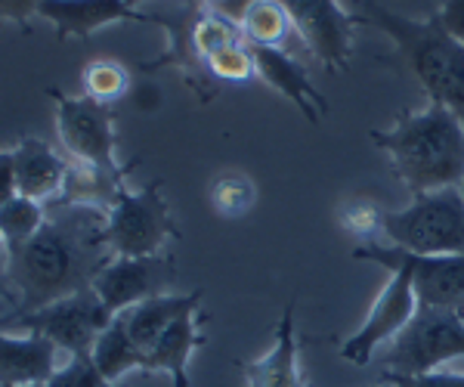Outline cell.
Returning a JSON list of instances; mask_svg holds the SVG:
<instances>
[{
    "label": "cell",
    "mask_w": 464,
    "mask_h": 387,
    "mask_svg": "<svg viewBox=\"0 0 464 387\" xmlns=\"http://www.w3.org/2000/svg\"><path fill=\"white\" fill-rule=\"evenodd\" d=\"M301 34L304 47L310 50L325 72H338L350 63L353 50V13H343L338 0H282Z\"/></svg>",
    "instance_id": "7c38bea8"
},
{
    "label": "cell",
    "mask_w": 464,
    "mask_h": 387,
    "mask_svg": "<svg viewBox=\"0 0 464 387\" xmlns=\"http://www.w3.org/2000/svg\"><path fill=\"white\" fill-rule=\"evenodd\" d=\"M106 233L115 257H152L164 245L177 239L179 229L170 205L161 192V180L146 183L143 189H118L106 208Z\"/></svg>",
    "instance_id": "8992f818"
},
{
    "label": "cell",
    "mask_w": 464,
    "mask_h": 387,
    "mask_svg": "<svg viewBox=\"0 0 464 387\" xmlns=\"http://www.w3.org/2000/svg\"><path fill=\"white\" fill-rule=\"evenodd\" d=\"M375 387H393V384H387V382H381V384H375Z\"/></svg>",
    "instance_id": "e575fe53"
},
{
    "label": "cell",
    "mask_w": 464,
    "mask_h": 387,
    "mask_svg": "<svg viewBox=\"0 0 464 387\" xmlns=\"http://www.w3.org/2000/svg\"><path fill=\"white\" fill-rule=\"evenodd\" d=\"M461 192H464V183H461Z\"/></svg>",
    "instance_id": "74e56055"
},
{
    "label": "cell",
    "mask_w": 464,
    "mask_h": 387,
    "mask_svg": "<svg viewBox=\"0 0 464 387\" xmlns=\"http://www.w3.org/2000/svg\"><path fill=\"white\" fill-rule=\"evenodd\" d=\"M372 140L411 196L464 183V121L449 106L428 102L402 111L393 128L372 131Z\"/></svg>",
    "instance_id": "7a4b0ae2"
},
{
    "label": "cell",
    "mask_w": 464,
    "mask_h": 387,
    "mask_svg": "<svg viewBox=\"0 0 464 387\" xmlns=\"http://www.w3.org/2000/svg\"><path fill=\"white\" fill-rule=\"evenodd\" d=\"M47 223V205L34 202L25 196H13L0 202V239H4V255H13L28 239L41 233Z\"/></svg>",
    "instance_id": "603a6c76"
},
{
    "label": "cell",
    "mask_w": 464,
    "mask_h": 387,
    "mask_svg": "<svg viewBox=\"0 0 464 387\" xmlns=\"http://www.w3.org/2000/svg\"><path fill=\"white\" fill-rule=\"evenodd\" d=\"M205 344L201 334V307L179 314L146 351V372H164L174 387H189L192 353Z\"/></svg>",
    "instance_id": "ac0fdd59"
},
{
    "label": "cell",
    "mask_w": 464,
    "mask_h": 387,
    "mask_svg": "<svg viewBox=\"0 0 464 387\" xmlns=\"http://www.w3.org/2000/svg\"><path fill=\"white\" fill-rule=\"evenodd\" d=\"M16 196V177H13V165L4 152H0V202Z\"/></svg>",
    "instance_id": "d6a6232c"
},
{
    "label": "cell",
    "mask_w": 464,
    "mask_h": 387,
    "mask_svg": "<svg viewBox=\"0 0 464 387\" xmlns=\"http://www.w3.org/2000/svg\"><path fill=\"white\" fill-rule=\"evenodd\" d=\"M242 378L245 387H306L291 304L282 314L279 325H276V344L257 360L242 363Z\"/></svg>",
    "instance_id": "e0dca14e"
},
{
    "label": "cell",
    "mask_w": 464,
    "mask_h": 387,
    "mask_svg": "<svg viewBox=\"0 0 464 387\" xmlns=\"http://www.w3.org/2000/svg\"><path fill=\"white\" fill-rule=\"evenodd\" d=\"M384 239L415 255L464 257V192L461 186L415 196L402 211L384 214Z\"/></svg>",
    "instance_id": "277c9868"
},
{
    "label": "cell",
    "mask_w": 464,
    "mask_h": 387,
    "mask_svg": "<svg viewBox=\"0 0 464 387\" xmlns=\"http://www.w3.org/2000/svg\"><path fill=\"white\" fill-rule=\"evenodd\" d=\"M238 28H242L245 44H251V47L285 50L295 22H291V13L282 0H254Z\"/></svg>",
    "instance_id": "44dd1931"
},
{
    "label": "cell",
    "mask_w": 464,
    "mask_h": 387,
    "mask_svg": "<svg viewBox=\"0 0 464 387\" xmlns=\"http://www.w3.org/2000/svg\"><path fill=\"white\" fill-rule=\"evenodd\" d=\"M254 65H257V78L266 81L273 91H279L288 102H295L297 111L310 124H319L328 115V102L316 87H313L310 74L304 72V65L285 50L276 47H251Z\"/></svg>",
    "instance_id": "2e32d148"
},
{
    "label": "cell",
    "mask_w": 464,
    "mask_h": 387,
    "mask_svg": "<svg viewBox=\"0 0 464 387\" xmlns=\"http://www.w3.org/2000/svg\"><path fill=\"white\" fill-rule=\"evenodd\" d=\"M47 387H130V384L109 382V378L93 366L90 356H72V360L63 363V369L56 372L53 382Z\"/></svg>",
    "instance_id": "83f0119b"
},
{
    "label": "cell",
    "mask_w": 464,
    "mask_h": 387,
    "mask_svg": "<svg viewBox=\"0 0 464 387\" xmlns=\"http://www.w3.org/2000/svg\"><path fill=\"white\" fill-rule=\"evenodd\" d=\"M381 382L393 384V387H464V372H424V375H391L384 372Z\"/></svg>",
    "instance_id": "f1b7e54d"
},
{
    "label": "cell",
    "mask_w": 464,
    "mask_h": 387,
    "mask_svg": "<svg viewBox=\"0 0 464 387\" xmlns=\"http://www.w3.org/2000/svg\"><path fill=\"white\" fill-rule=\"evenodd\" d=\"M115 314L102 304L96 288H84L78 295L59 297L34 314L6 319V332H34L50 338L65 356H90L100 341V334L109 329Z\"/></svg>",
    "instance_id": "ba28073f"
},
{
    "label": "cell",
    "mask_w": 464,
    "mask_h": 387,
    "mask_svg": "<svg viewBox=\"0 0 464 387\" xmlns=\"http://www.w3.org/2000/svg\"><path fill=\"white\" fill-rule=\"evenodd\" d=\"M37 16L56 28L59 41H84L115 22H143V13L133 10L127 0H41Z\"/></svg>",
    "instance_id": "9a60e30c"
},
{
    "label": "cell",
    "mask_w": 464,
    "mask_h": 387,
    "mask_svg": "<svg viewBox=\"0 0 464 387\" xmlns=\"http://www.w3.org/2000/svg\"><path fill=\"white\" fill-rule=\"evenodd\" d=\"M192 307H201V292H189V295L168 292L159 297H149V301L137 304V307L124 310V314H118V316L124 319L127 334H130L133 344L146 356L149 344H152L179 314H186V310H192Z\"/></svg>",
    "instance_id": "d6986e66"
},
{
    "label": "cell",
    "mask_w": 464,
    "mask_h": 387,
    "mask_svg": "<svg viewBox=\"0 0 464 387\" xmlns=\"http://www.w3.org/2000/svg\"><path fill=\"white\" fill-rule=\"evenodd\" d=\"M208 74H214L217 81H227V84H245L257 74V65H254V53L251 44L236 41L229 47H223L220 53H214L208 59Z\"/></svg>",
    "instance_id": "484cf974"
},
{
    "label": "cell",
    "mask_w": 464,
    "mask_h": 387,
    "mask_svg": "<svg viewBox=\"0 0 464 387\" xmlns=\"http://www.w3.org/2000/svg\"><path fill=\"white\" fill-rule=\"evenodd\" d=\"M356 260L381 264L387 273L402 266L411 273L418 307H461L464 304V257L461 255H415L387 242H365L353 248Z\"/></svg>",
    "instance_id": "9c48e42d"
},
{
    "label": "cell",
    "mask_w": 464,
    "mask_h": 387,
    "mask_svg": "<svg viewBox=\"0 0 464 387\" xmlns=\"http://www.w3.org/2000/svg\"><path fill=\"white\" fill-rule=\"evenodd\" d=\"M257 202V189L248 177L242 174H223L211 183V205L223 218H242Z\"/></svg>",
    "instance_id": "d4e9b609"
},
{
    "label": "cell",
    "mask_w": 464,
    "mask_h": 387,
    "mask_svg": "<svg viewBox=\"0 0 464 387\" xmlns=\"http://www.w3.org/2000/svg\"><path fill=\"white\" fill-rule=\"evenodd\" d=\"M16 177V196L34 198L41 205H56L65 198L72 180V165L50 143L37 137L19 140L16 146L4 149Z\"/></svg>",
    "instance_id": "4fadbf2b"
},
{
    "label": "cell",
    "mask_w": 464,
    "mask_h": 387,
    "mask_svg": "<svg viewBox=\"0 0 464 387\" xmlns=\"http://www.w3.org/2000/svg\"><path fill=\"white\" fill-rule=\"evenodd\" d=\"M34 387H47V384H34Z\"/></svg>",
    "instance_id": "d590c367"
},
{
    "label": "cell",
    "mask_w": 464,
    "mask_h": 387,
    "mask_svg": "<svg viewBox=\"0 0 464 387\" xmlns=\"http://www.w3.org/2000/svg\"><path fill=\"white\" fill-rule=\"evenodd\" d=\"M127 4H130L133 10H137V6H140V4H146V0H127Z\"/></svg>",
    "instance_id": "836d02e7"
},
{
    "label": "cell",
    "mask_w": 464,
    "mask_h": 387,
    "mask_svg": "<svg viewBox=\"0 0 464 387\" xmlns=\"http://www.w3.org/2000/svg\"><path fill=\"white\" fill-rule=\"evenodd\" d=\"M115 257L106 233V208L56 202L34 239L4 255V297L16 319L59 297L93 288L100 270ZM4 319V323H6Z\"/></svg>",
    "instance_id": "6da1fadb"
},
{
    "label": "cell",
    "mask_w": 464,
    "mask_h": 387,
    "mask_svg": "<svg viewBox=\"0 0 464 387\" xmlns=\"http://www.w3.org/2000/svg\"><path fill=\"white\" fill-rule=\"evenodd\" d=\"M201 4H205V10L214 13V16L232 22V25H242L245 13L251 10L254 0H201Z\"/></svg>",
    "instance_id": "4dcf8cb0"
},
{
    "label": "cell",
    "mask_w": 464,
    "mask_h": 387,
    "mask_svg": "<svg viewBox=\"0 0 464 387\" xmlns=\"http://www.w3.org/2000/svg\"><path fill=\"white\" fill-rule=\"evenodd\" d=\"M236 41H245L242 28L205 10L196 22H192L189 34H186V47H183V56H179V65H183V69H192L189 63L208 65V59Z\"/></svg>",
    "instance_id": "7402d4cb"
},
{
    "label": "cell",
    "mask_w": 464,
    "mask_h": 387,
    "mask_svg": "<svg viewBox=\"0 0 464 387\" xmlns=\"http://www.w3.org/2000/svg\"><path fill=\"white\" fill-rule=\"evenodd\" d=\"M59 347L34 332H4L0 338V387L50 384L63 369Z\"/></svg>",
    "instance_id": "5bb4252c"
},
{
    "label": "cell",
    "mask_w": 464,
    "mask_h": 387,
    "mask_svg": "<svg viewBox=\"0 0 464 387\" xmlns=\"http://www.w3.org/2000/svg\"><path fill=\"white\" fill-rule=\"evenodd\" d=\"M81 87H84V96L109 106V102L121 100L130 91V72L121 63H111V59H93L81 72Z\"/></svg>",
    "instance_id": "cb8c5ba5"
},
{
    "label": "cell",
    "mask_w": 464,
    "mask_h": 387,
    "mask_svg": "<svg viewBox=\"0 0 464 387\" xmlns=\"http://www.w3.org/2000/svg\"><path fill=\"white\" fill-rule=\"evenodd\" d=\"M93 366L109 378V382H121L124 375H130L133 369H146V356L133 344V338L124 329V319L115 316L111 325L100 334L93 353H90Z\"/></svg>",
    "instance_id": "ffe728a7"
},
{
    "label": "cell",
    "mask_w": 464,
    "mask_h": 387,
    "mask_svg": "<svg viewBox=\"0 0 464 387\" xmlns=\"http://www.w3.org/2000/svg\"><path fill=\"white\" fill-rule=\"evenodd\" d=\"M384 214L387 211H381V208L372 202H350L341 208V223L356 239L378 242V239H384Z\"/></svg>",
    "instance_id": "4316f807"
},
{
    "label": "cell",
    "mask_w": 464,
    "mask_h": 387,
    "mask_svg": "<svg viewBox=\"0 0 464 387\" xmlns=\"http://www.w3.org/2000/svg\"><path fill=\"white\" fill-rule=\"evenodd\" d=\"M391 375H424L464 360L461 307H418L406 332L381 353Z\"/></svg>",
    "instance_id": "5b68a950"
},
{
    "label": "cell",
    "mask_w": 464,
    "mask_h": 387,
    "mask_svg": "<svg viewBox=\"0 0 464 387\" xmlns=\"http://www.w3.org/2000/svg\"><path fill=\"white\" fill-rule=\"evenodd\" d=\"M47 93L56 102L59 140L74 159V165L124 180L130 174V165L121 168L115 159V115H111V109L90 100V96H69L59 87H50Z\"/></svg>",
    "instance_id": "52a82bcc"
},
{
    "label": "cell",
    "mask_w": 464,
    "mask_h": 387,
    "mask_svg": "<svg viewBox=\"0 0 464 387\" xmlns=\"http://www.w3.org/2000/svg\"><path fill=\"white\" fill-rule=\"evenodd\" d=\"M353 19L356 25H372L391 37L396 53L428 93V102L449 106L464 121V44L446 32L443 22L437 16H400L378 0H362Z\"/></svg>",
    "instance_id": "3957f363"
},
{
    "label": "cell",
    "mask_w": 464,
    "mask_h": 387,
    "mask_svg": "<svg viewBox=\"0 0 464 387\" xmlns=\"http://www.w3.org/2000/svg\"><path fill=\"white\" fill-rule=\"evenodd\" d=\"M359 4H362V0H356V6H359Z\"/></svg>",
    "instance_id": "8d00e7d4"
},
{
    "label": "cell",
    "mask_w": 464,
    "mask_h": 387,
    "mask_svg": "<svg viewBox=\"0 0 464 387\" xmlns=\"http://www.w3.org/2000/svg\"><path fill=\"white\" fill-rule=\"evenodd\" d=\"M415 314H418V295L415 285H411V273L396 266V270H391L387 285L375 297V304H372L365 323L338 347L341 360L350 363V366H369L372 356L381 347H387L391 341H396L406 332V325L415 319Z\"/></svg>",
    "instance_id": "30bf717a"
},
{
    "label": "cell",
    "mask_w": 464,
    "mask_h": 387,
    "mask_svg": "<svg viewBox=\"0 0 464 387\" xmlns=\"http://www.w3.org/2000/svg\"><path fill=\"white\" fill-rule=\"evenodd\" d=\"M433 16L443 22V28L455 41L464 44V0H443V6H440Z\"/></svg>",
    "instance_id": "f546056e"
},
{
    "label": "cell",
    "mask_w": 464,
    "mask_h": 387,
    "mask_svg": "<svg viewBox=\"0 0 464 387\" xmlns=\"http://www.w3.org/2000/svg\"><path fill=\"white\" fill-rule=\"evenodd\" d=\"M41 10V0H0V13L6 22H16V25H28V19L37 16Z\"/></svg>",
    "instance_id": "1f68e13d"
},
{
    "label": "cell",
    "mask_w": 464,
    "mask_h": 387,
    "mask_svg": "<svg viewBox=\"0 0 464 387\" xmlns=\"http://www.w3.org/2000/svg\"><path fill=\"white\" fill-rule=\"evenodd\" d=\"M174 255L161 251L152 257H111L93 279V288L102 297V304L118 316L149 297L168 295L174 288Z\"/></svg>",
    "instance_id": "8fae6325"
}]
</instances>
